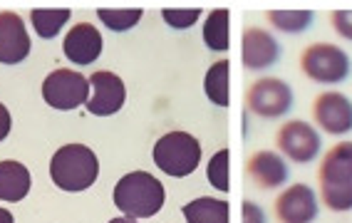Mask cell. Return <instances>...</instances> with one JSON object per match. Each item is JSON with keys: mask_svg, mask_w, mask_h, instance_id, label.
Listing matches in <instances>:
<instances>
[{"mask_svg": "<svg viewBox=\"0 0 352 223\" xmlns=\"http://www.w3.org/2000/svg\"><path fill=\"white\" fill-rule=\"evenodd\" d=\"M50 176L63 191H85L100 176V159L85 144H65L52 154Z\"/></svg>", "mask_w": 352, "mask_h": 223, "instance_id": "6da1fadb", "label": "cell"}, {"mask_svg": "<svg viewBox=\"0 0 352 223\" xmlns=\"http://www.w3.org/2000/svg\"><path fill=\"white\" fill-rule=\"evenodd\" d=\"M114 206L129 218H151L164 206V186L154 174L132 172L114 186Z\"/></svg>", "mask_w": 352, "mask_h": 223, "instance_id": "7a4b0ae2", "label": "cell"}, {"mask_svg": "<svg viewBox=\"0 0 352 223\" xmlns=\"http://www.w3.org/2000/svg\"><path fill=\"white\" fill-rule=\"evenodd\" d=\"M151 156L164 174L184 178L194 174L199 161H201V144L189 132H169L154 144Z\"/></svg>", "mask_w": 352, "mask_h": 223, "instance_id": "3957f363", "label": "cell"}, {"mask_svg": "<svg viewBox=\"0 0 352 223\" xmlns=\"http://www.w3.org/2000/svg\"><path fill=\"white\" fill-rule=\"evenodd\" d=\"M300 67L313 82L338 84L350 75V58L340 50L338 45L315 43L302 50Z\"/></svg>", "mask_w": 352, "mask_h": 223, "instance_id": "277c9868", "label": "cell"}, {"mask_svg": "<svg viewBox=\"0 0 352 223\" xmlns=\"http://www.w3.org/2000/svg\"><path fill=\"white\" fill-rule=\"evenodd\" d=\"M43 99L52 109H77L89 102V80L75 70H55L45 77Z\"/></svg>", "mask_w": 352, "mask_h": 223, "instance_id": "5b68a950", "label": "cell"}, {"mask_svg": "<svg viewBox=\"0 0 352 223\" xmlns=\"http://www.w3.org/2000/svg\"><path fill=\"white\" fill-rule=\"evenodd\" d=\"M245 104L253 115L265 117V119H276L283 117L293 107V89L288 82L278 80V77H263L248 87L245 92Z\"/></svg>", "mask_w": 352, "mask_h": 223, "instance_id": "8992f818", "label": "cell"}, {"mask_svg": "<svg viewBox=\"0 0 352 223\" xmlns=\"http://www.w3.org/2000/svg\"><path fill=\"white\" fill-rule=\"evenodd\" d=\"M278 147L280 152L293 159L296 164H310L320 152V134L315 132L313 124L302 119L285 121L278 132Z\"/></svg>", "mask_w": 352, "mask_h": 223, "instance_id": "52a82bcc", "label": "cell"}, {"mask_svg": "<svg viewBox=\"0 0 352 223\" xmlns=\"http://www.w3.org/2000/svg\"><path fill=\"white\" fill-rule=\"evenodd\" d=\"M92 97L87 102V112L95 117H112L122 109L126 99V89L120 75L109 70H100L89 77Z\"/></svg>", "mask_w": 352, "mask_h": 223, "instance_id": "ba28073f", "label": "cell"}, {"mask_svg": "<svg viewBox=\"0 0 352 223\" xmlns=\"http://www.w3.org/2000/svg\"><path fill=\"white\" fill-rule=\"evenodd\" d=\"M276 216L280 223H313L318 218V198L308 184L288 186L276 201Z\"/></svg>", "mask_w": 352, "mask_h": 223, "instance_id": "9c48e42d", "label": "cell"}, {"mask_svg": "<svg viewBox=\"0 0 352 223\" xmlns=\"http://www.w3.org/2000/svg\"><path fill=\"white\" fill-rule=\"evenodd\" d=\"M313 117L327 134L352 132V102L342 92H322L313 104Z\"/></svg>", "mask_w": 352, "mask_h": 223, "instance_id": "30bf717a", "label": "cell"}, {"mask_svg": "<svg viewBox=\"0 0 352 223\" xmlns=\"http://www.w3.org/2000/svg\"><path fill=\"white\" fill-rule=\"evenodd\" d=\"M30 55L25 23L15 13H0V62L18 64Z\"/></svg>", "mask_w": 352, "mask_h": 223, "instance_id": "8fae6325", "label": "cell"}, {"mask_svg": "<svg viewBox=\"0 0 352 223\" xmlns=\"http://www.w3.org/2000/svg\"><path fill=\"white\" fill-rule=\"evenodd\" d=\"M280 45L263 27H245L243 30V64L245 70H265L278 62Z\"/></svg>", "mask_w": 352, "mask_h": 223, "instance_id": "7c38bea8", "label": "cell"}, {"mask_svg": "<svg viewBox=\"0 0 352 223\" xmlns=\"http://www.w3.org/2000/svg\"><path fill=\"white\" fill-rule=\"evenodd\" d=\"M65 58L72 64H92L102 55V35L89 23H77L65 35Z\"/></svg>", "mask_w": 352, "mask_h": 223, "instance_id": "4fadbf2b", "label": "cell"}, {"mask_svg": "<svg viewBox=\"0 0 352 223\" xmlns=\"http://www.w3.org/2000/svg\"><path fill=\"white\" fill-rule=\"evenodd\" d=\"M245 172L261 189H278L288 181V166L276 152H256L245 164Z\"/></svg>", "mask_w": 352, "mask_h": 223, "instance_id": "5bb4252c", "label": "cell"}, {"mask_svg": "<svg viewBox=\"0 0 352 223\" xmlns=\"http://www.w3.org/2000/svg\"><path fill=\"white\" fill-rule=\"evenodd\" d=\"M318 178H320V186L352 184V141H340L325 154Z\"/></svg>", "mask_w": 352, "mask_h": 223, "instance_id": "9a60e30c", "label": "cell"}, {"mask_svg": "<svg viewBox=\"0 0 352 223\" xmlns=\"http://www.w3.org/2000/svg\"><path fill=\"white\" fill-rule=\"evenodd\" d=\"M30 191V172L20 161H0V201H23Z\"/></svg>", "mask_w": 352, "mask_h": 223, "instance_id": "2e32d148", "label": "cell"}, {"mask_svg": "<svg viewBox=\"0 0 352 223\" xmlns=\"http://www.w3.org/2000/svg\"><path fill=\"white\" fill-rule=\"evenodd\" d=\"M186 223H228V204L221 198L201 196L182 209Z\"/></svg>", "mask_w": 352, "mask_h": 223, "instance_id": "e0dca14e", "label": "cell"}, {"mask_svg": "<svg viewBox=\"0 0 352 223\" xmlns=\"http://www.w3.org/2000/svg\"><path fill=\"white\" fill-rule=\"evenodd\" d=\"M228 60H219L208 67L206 80H204V89H206V97L219 107H226L228 104Z\"/></svg>", "mask_w": 352, "mask_h": 223, "instance_id": "ac0fdd59", "label": "cell"}, {"mask_svg": "<svg viewBox=\"0 0 352 223\" xmlns=\"http://www.w3.org/2000/svg\"><path fill=\"white\" fill-rule=\"evenodd\" d=\"M228 10H214V13L206 18V25H204V43L216 52L228 50Z\"/></svg>", "mask_w": 352, "mask_h": 223, "instance_id": "d6986e66", "label": "cell"}, {"mask_svg": "<svg viewBox=\"0 0 352 223\" xmlns=\"http://www.w3.org/2000/svg\"><path fill=\"white\" fill-rule=\"evenodd\" d=\"M30 18L40 38H55L69 20V10L67 8H60V10H32Z\"/></svg>", "mask_w": 352, "mask_h": 223, "instance_id": "ffe728a7", "label": "cell"}, {"mask_svg": "<svg viewBox=\"0 0 352 223\" xmlns=\"http://www.w3.org/2000/svg\"><path fill=\"white\" fill-rule=\"evenodd\" d=\"M315 15L310 10H271L268 20L283 32H302L308 30Z\"/></svg>", "mask_w": 352, "mask_h": 223, "instance_id": "44dd1931", "label": "cell"}, {"mask_svg": "<svg viewBox=\"0 0 352 223\" xmlns=\"http://www.w3.org/2000/svg\"><path fill=\"white\" fill-rule=\"evenodd\" d=\"M97 15H100L102 23L114 32L132 30L139 20H142V10H139V8H117V10H107V8H102Z\"/></svg>", "mask_w": 352, "mask_h": 223, "instance_id": "7402d4cb", "label": "cell"}, {"mask_svg": "<svg viewBox=\"0 0 352 223\" xmlns=\"http://www.w3.org/2000/svg\"><path fill=\"white\" fill-rule=\"evenodd\" d=\"M228 156H231L228 149H221L208 161L206 176L211 181V186L219 189V191H228Z\"/></svg>", "mask_w": 352, "mask_h": 223, "instance_id": "603a6c76", "label": "cell"}, {"mask_svg": "<svg viewBox=\"0 0 352 223\" xmlns=\"http://www.w3.org/2000/svg\"><path fill=\"white\" fill-rule=\"evenodd\" d=\"M199 15H201V10H199V8H189V10L174 8V10H164L162 18L166 20L171 27H176V30H186V27H191L196 20H199Z\"/></svg>", "mask_w": 352, "mask_h": 223, "instance_id": "cb8c5ba5", "label": "cell"}, {"mask_svg": "<svg viewBox=\"0 0 352 223\" xmlns=\"http://www.w3.org/2000/svg\"><path fill=\"white\" fill-rule=\"evenodd\" d=\"M330 20H333V27L338 30V35L352 40V10H335Z\"/></svg>", "mask_w": 352, "mask_h": 223, "instance_id": "d4e9b609", "label": "cell"}, {"mask_svg": "<svg viewBox=\"0 0 352 223\" xmlns=\"http://www.w3.org/2000/svg\"><path fill=\"white\" fill-rule=\"evenodd\" d=\"M243 223H265L263 211L258 209L253 201H245L243 204Z\"/></svg>", "mask_w": 352, "mask_h": 223, "instance_id": "484cf974", "label": "cell"}, {"mask_svg": "<svg viewBox=\"0 0 352 223\" xmlns=\"http://www.w3.org/2000/svg\"><path fill=\"white\" fill-rule=\"evenodd\" d=\"M10 134V112L6 109V104L0 102V141Z\"/></svg>", "mask_w": 352, "mask_h": 223, "instance_id": "4316f807", "label": "cell"}, {"mask_svg": "<svg viewBox=\"0 0 352 223\" xmlns=\"http://www.w3.org/2000/svg\"><path fill=\"white\" fill-rule=\"evenodd\" d=\"M0 223H15L13 213H10V211H6V209H0Z\"/></svg>", "mask_w": 352, "mask_h": 223, "instance_id": "83f0119b", "label": "cell"}, {"mask_svg": "<svg viewBox=\"0 0 352 223\" xmlns=\"http://www.w3.org/2000/svg\"><path fill=\"white\" fill-rule=\"evenodd\" d=\"M109 223H137L134 218H129V216H122V218H112Z\"/></svg>", "mask_w": 352, "mask_h": 223, "instance_id": "f1b7e54d", "label": "cell"}]
</instances>
